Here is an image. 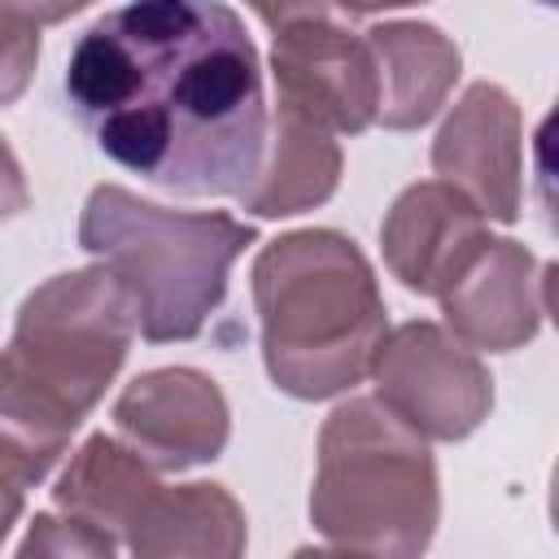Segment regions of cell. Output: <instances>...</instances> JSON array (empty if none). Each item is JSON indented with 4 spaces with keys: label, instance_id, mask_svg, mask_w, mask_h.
Instances as JSON below:
<instances>
[{
    "label": "cell",
    "instance_id": "13",
    "mask_svg": "<svg viewBox=\"0 0 559 559\" xmlns=\"http://www.w3.org/2000/svg\"><path fill=\"white\" fill-rule=\"evenodd\" d=\"M131 559H245L249 524L240 502L214 485H162L127 528Z\"/></svg>",
    "mask_w": 559,
    "mask_h": 559
},
{
    "label": "cell",
    "instance_id": "7",
    "mask_svg": "<svg viewBox=\"0 0 559 559\" xmlns=\"http://www.w3.org/2000/svg\"><path fill=\"white\" fill-rule=\"evenodd\" d=\"M371 380L376 402L424 441H463L489 419L493 406L485 362L428 319L384 332Z\"/></svg>",
    "mask_w": 559,
    "mask_h": 559
},
{
    "label": "cell",
    "instance_id": "3",
    "mask_svg": "<svg viewBox=\"0 0 559 559\" xmlns=\"http://www.w3.org/2000/svg\"><path fill=\"white\" fill-rule=\"evenodd\" d=\"M258 231L227 210H166L118 183L87 192L79 245L109 266L140 306V336L153 345L192 341L227 297L231 262Z\"/></svg>",
    "mask_w": 559,
    "mask_h": 559
},
{
    "label": "cell",
    "instance_id": "10",
    "mask_svg": "<svg viewBox=\"0 0 559 559\" xmlns=\"http://www.w3.org/2000/svg\"><path fill=\"white\" fill-rule=\"evenodd\" d=\"M546 284L550 266H537V258L520 240L489 236L437 301L459 345H467L472 354H511L537 336L542 314L550 310Z\"/></svg>",
    "mask_w": 559,
    "mask_h": 559
},
{
    "label": "cell",
    "instance_id": "8",
    "mask_svg": "<svg viewBox=\"0 0 559 559\" xmlns=\"http://www.w3.org/2000/svg\"><path fill=\"white\" fill-rule=\"evenodd\" d=\"M114 428L153 472H183L223 454L231 411L223 389L197 367H157L135 376L114 402Z\"/></svg>",
    "mask_w": 559,
    "mask_h": 559
},
{
    "label": "cell",
    "instance_id": "17",
    "mask_svg": "<svg viewBox=\"0 0 559 559\" xmlns=\"http://www.w3.org/2000/svg\"><path fill=\"white\" fill-rule=\"evenodd\" d=\"M66 13H79V4H0V109L26 92L39 61V31Z\"/></svg>",
    "mask_w": 559,
    "mask_h": 559
},
{
    "label": "cell",
    "instance_id": "2",
    "mask_svg": "<svg viewBox=\"0 0 559 559\" xmlns=\"http://www.w3.org/2000/svg\"><path fill=\"white\" fill-rule=\"evenodd\" d=\"M262 362L275 389L319 402L371 376L384 297L362 249L332 227L275 236L253 258Z\"/></svg>",
    "mask_w": 559,
    "mask_h": 559
},
{
    "label": "cell",
    "instance_id": "19",
    "mask_svg": "<svg viewBox=\"0 0 559 559\" xmlns=\"http://www.w3.org/2000/svg\"><path fill=\"white\" fill-rule=\"evenodd\" d=\"M26 205H31V192H26L22 166H17L13 148H9V144H4V135H0V223H4V218H13V214H22Z\"/></svg>",
    "mask_w": 559,
    "mask_h": 559
},
{
    "label": "cell",
    "instance_id": "14",
    "mask_svg": "<svg viewBox=\"0 0 559 559\" xmlns=\"http://www.w3.org/2000/svg\"><path fill=\"white\" fill-rule=\"evenodd\" d=\"M336 183H341V144L332 140V131L275 105L262 166L236 201L258 218H288L323 205L336 192Z\"/></svg>",
    "mask_w": 559,
    "mask_h": 559
},
{
    "label": "cell",
    "instance_id": "5",
    "mask_svg": "<svg viewBox=\"0 0 559 559\" xmlns=\"http://www.w3.org/2000/svg\"><path fill=\"white\" fill-rule=\"evenodd\" d=\"M140 332V306L109 266H83L44 280L22 306L9 358L52 402L79 419L105 397Z\"/></svg>",
    "mask_w": 559,
    "mask_h": 559
},
{
    "label": "cell",
    "instance_id": "18",
    "mask_svg": "<svg viewBox=\"0 0 559 559\" xmlns=\"http://www.w3.org/2000/svg\"><path fill=\"white\" fill-rule=\"evenodd\" d=\"M13 559H118V546L109 533H100L74 515L39 511Z\"/></svg>",
    "mask_w": 559,
    "mask_h": 559
},
{
    "label": "cell",
    "instance_id": "16",
    "mask_svg": "<svg viewBox=\"0 0 559 559\" xmlns=\"http://www.w3.org/2000/svg\"><path fill=\"white\" fill-rule=\"evenodd\" d=\"M79 415L52 402L22 367L0 349V476L17 489L39 485L79 432Z\"/></svg>",
    "mask_w": 559,
    "mask_h": 559
},
{
    "label": "cell",
    "instance_id": "11",
    "mask_svg": "<svg viewBox=\"0 0 559 559\" xmlns=\"http://www.w3.org/2000/svg\"><path fill=\"white\" fill-rule=\"evenodd\" d=\"M485 240L489 227L480 210L441 179L411 183L406 192H397L380 223L384 266L393 271V280L424 297H441Z\"/></svg>",
    "mask_w": 559,
    "mask_h": 559
},
{
    "label": "cell",
    "instance_id": "4",
    "mask_svg": "<svg viewBox=\"0 0 559 559\" xmlns=\"http://www.w3.org/2000/svg\"><path fill=\"white\" fill-rule=\"evenodd\" d=\"M441 520L437 459L376 397L341 402L319 428L310 524L354 559H424Z\"/></svg>",
    "mask_w": 559,
    "mask_h": 559
},
{
    "label": "cell",
    "instance_id": "9",
    "mask_svg": "<svg viewBox=\"0 0 559 559\" xmlns=\"http://www.w3.org/2000/svg\"><path fill=\"white\" fill-rule=\"evenodd\" d=\"M432 170L480 218L515 223L524 205V118L498 83H472L432 140Z\"/></svg>",
    "mask_w": 559,
    "mask_h": 559
},
{
    "label": "cell",
    "instance_id": "21",
    "mask_svg": "<svg viewBox=\"0 0 559 559\" xmlns=\"http://www.w3.org/2000/svg\"><path fill=\"white\" fill-rule=\"evenodd\" d=\"M293 559H354V555H345V550H323V546H301Z\"/></svg>",
    "mask_w": 559,
    "mask_h": 559
},
{
    "label": "cell",
    "instance_id": "12",
    "mask_svg": "<svg viewBox=\"0 0 559 559\" xmlns=\"http://www.w3.org/2000/svg\"><path fill=\"white\" fill-rule=\"evenodd\" d=\"M367 48L380 83L376 122L389 131H419L424 122H432L463 70L454 39L432 22L393 17L367 31Z\"/></svg>",
    "mask_w": 559,
    "mask_h": 559
},
{
    "label": "cell",
    "instance_id": "6",
    "mask_svg": "<svg viewBox=\"0 0 559 559\" xmlns=\"http://www.w3.org/2000/svg\"><path fill=\"white\" fill-rule=\"evenodd\" d=\"M258 17L271 26V74L275 105L310 118L323 131L362 135L376 122V61L367 35L332 4H258Z\"/></svg>",
    "mask_w": 559,
    "mask_h": 559
},
{
    "label": "cell",
    "instance_id": "15",
    "mask_svg": "<svg viewBox=\"0 0 559 559\" xmlns=\"http://www.w3.org/2000/svg\"><path fill=\"white\" fill-rule=\"evenodd\" d=\"M157 489H162V480L140 454H131L118 437L92 432L74 450L70 467L61 472L52 502L66 515H74L109 537H127V528L135 524V515L148 507V498Z\"/></svg>",
    "mask_w": 559,
    "mask_h": 559
},
{
    "label": "cell",
    "instance_id": "1",
    "mask_svg": "<svg viewBox=\"0 0 559 559\" xmlns=\"http://www.w3.org/2000/svg\"><path fill=\"white\" fill-rule=\"evenodd\" d=\"M66 96L109 162L175 197H240L262 166V66L227 4L100 13L70 52Z\"/></svg>",
    "mask_w": 559,
    "mask_h": 559
},
{
    "label": "cell",
    "instance_id": "20",
    "mask_svg": "<svg viewBox=\"0 0 559 559\" xmlns=\"http://www.w3.org/2000/svg\"><path fill=\"white\" fill-rule=\"evenodd\" d=\"M17 515H22V489L9 476H0V546H4L9 528L17 524Z\"/></svg>",
    "mask_w": 559,
    "mask_h": 559
}]
</instances>
